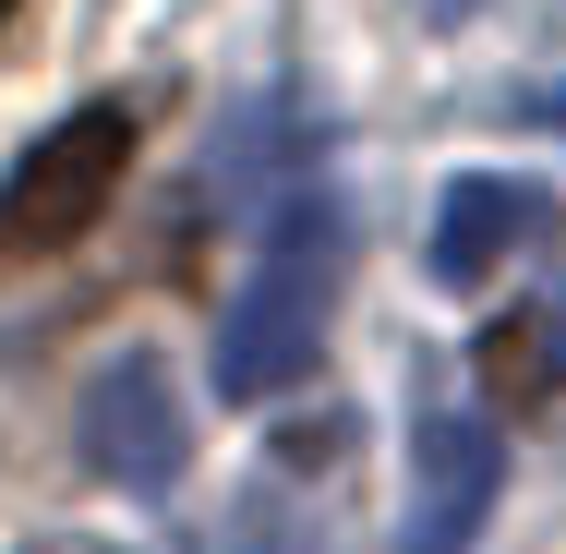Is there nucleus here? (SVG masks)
<instances>
[{"mask_svg":"<svg viewBox=\"0 0 566 554\" xmlns=\"http://www.w3.org/2000/svg\"><path fill=\"white\" fill-rule=\"evenodd\" d=\"M338 278H349V206L338 194H290L265 241H253V278L218 314V398L229 410H265L290 398L314 362H326V326H338Z\"/></svg>","mask_w":566,"mask_h":554,"instance_id":"obj_1","label":"nucleus"},{"mask_svg":"<svg viewBox=\"0 0 566 554\" xmlns=\"http://www.w3.org/2000/svg\"><path fill=\"white\" fill-rule=\"evenodd\" d=\"M120 169H133V109H73L49 121L24 157H12V181H0V278L12 265H49V253H73L85 229L109 218Z\"/></svg>","mask_w":566,"mask_h":554,"instance_id":"obj_2","label":"nucleus"},{"mask_svg":"<svg viewBox=\"0 0 566 554\" xmlns=\"http://www.w3.org/2000/svg\"><path fill=\"white\" fill-rule=\"evenodd\" d=\"M85 458H97V482H120V494H169L193 470V410H181V386H169L157 349L97 362V386H85Z\"/></svg>","mask_w":566,"mask_h":554,"instance_id":"obj_3","label":"nucleus"},{"mask_svg":"<svg viewBox=\"0 0 566 554\" xmlns=\"http://www.w3.org/2000/svg\"><path fill=\"white\" fill-rule=\"evenodd\" d=\"M494 482H506V446L470 410H422L410 435V519H398V554H470L482 519H494Z\"/></svg>","mask_w":566,"mask_h":554,"instance_id":"obj_4","label":"nucleus"},{"mask_svg":"<svg viewBox=\"0 0 566 554\" xmlns=\"http://www.w3.org/2000/svg\"><path fill=\"white\" fill-rule=\"evenodd\" d=\"M531 241H555V194H543V181H518V169H470V181H447V206H434V278H447V290L506 278Z\"/></svg>","mask_w":566,"mask_h":554,"instance_id":"obj_5","label":"nucleus"},{"mask_svg":"<svg viewBox=\"0 0 566 554\" xmlns=\"http://www.w3.org/2000/svg\"><path fill=\"white\" fill-rule=\"evenodd\" d=\"M555 386H566V290L482 326V398H494V410H543Z\"/></svg>","mask_w":566,"mask_h":554,"instance_id":"obj_6","label":"nucleus"},{"mask_svg":"<svg viewBox=\"0 0 566 554\" xmlns=\"http://www.w3.org/2000/svg\"><path fill=\"white\" fill-rule=\"evenodd\" d=\"M422 12H434V24H470V12H482V0H422Z\"/></svg>","mask_w":566,"mask_h":554,"instance_id":"obj_7","label":"nucleus"},{"mask_svg":"<svg viewBox=\"0 0 566 554\" xmlns=\"http://www.w3.org/2000/svg\"><path fill=\"white\" fill-rule=\"evenodd\" d=\"M531 109H543V121H555V133H566V85H555V97H531Z\"/></svg>","mask_w":566,"mask_h":554,"instance_id":"obj_8","label":"nucleus"},{"mask_svg":"<svg viewBox=\"0 0 566 554\" xmlns=\"http://www.w3.org/2000/svg\"><path fill=\"white\" fill-rule=\"evenodd\" d=\"M24 554H73V543H24Z\"/></svg>","mask_w":566,"mask_h":554,"instance_id":"obj_9","label":"nucleus"},{"mask_svg":"<svg viewBox=\"0 0 566 554\" xmlns=\"http://www.w3.org/2000/svg\"><path fill=\"white\" fill-rule=\"evenodd\" d=\"M0 24H12V0H0Z\"/></svg>","mask_w":566,"mask_h":554,"instance_id":"obj_10","label":"nucleus"}]
</instances>
